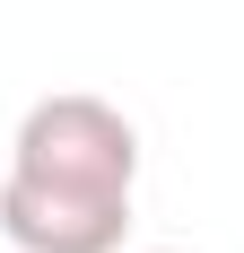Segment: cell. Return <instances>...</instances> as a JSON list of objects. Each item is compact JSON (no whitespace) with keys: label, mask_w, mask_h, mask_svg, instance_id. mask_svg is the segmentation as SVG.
I'll list each match as a JSON object with an SVG mask.
<instances>
[{"label":"cell","mask_w":244,"mask_h":253,"mask_svg":"<svg viewBox=\"0 0 244 253\" xmlns=\"http://www.w3.org/2000/svg\"><path fill=\"white\" fill-rule=\"evenodd\" d=\"M0 236L18 253H122L131 192H70V183L9 175L0 183Z\"/></svg>","instance_id":"7a4b0ae2"},{"label":"cell","mask_w":244,"mask_h":253,"mask_svg":"<svg viewBox=\"0 0 244 253\" xmlns=\"http://www.w3.org/2000/svg\"><path fill=\"white\" fill-rule=\"evenodd\" d=\"M9 175L70 183V192H131L140 183V131L105 96H44V105H26V123H18Z\"/></svg>","instance_id":"6da1fadb"},{"label":"cell","mask_w":244,"mask_h":253,"mask_svg":"<svg viewBox=\"0 0 244 253\" xmlns=\"http://www.w3.org/2000/svg\"><path fill=\"white\" fill-rule=\"evenodd\" d=\"M157 253H183V245H157Z\"/></svg>","instance_id":"3957f363"}]
</instances>
